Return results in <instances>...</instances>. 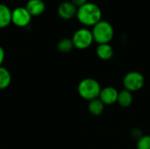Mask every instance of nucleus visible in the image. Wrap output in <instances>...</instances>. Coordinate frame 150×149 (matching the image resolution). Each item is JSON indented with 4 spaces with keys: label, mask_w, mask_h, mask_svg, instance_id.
Listing matches in <instances>:
<instances>
[{
    "label": "nucleus",
    "mask_w": 150,
    "mask_h": 149,
    "mask_svg": "<svg viewBox=\"0 0 150 149\" xmlns=\"http://www.w3.org/2000/svg\"><path fill=\"white\" fill-rule=\"evenodd\" d=\"M76 18L85 26H94L102 20V11L96 4L87 2L77 8Z\"/></svg>",
    "instance_id": "nucleus-1"
},
{
    "label": "nucleus",
    "mask_w": 150,
    "mask_h": 149,
    "mask_svg": "<svg viewBox=\"0 0 150 149\" xmlns=\"http://www.w3.org/2000/svg\"><path fill=\"white\" fill-rule=\"evenodd\" d=\"M101 89V85L96 79L84 78L79 83L77 86V92L82 98L91 101L98 98Z\"/></svg>",
    "instance_id": "nucleus-2"
},
{
    "label": "nucleus",
    "mask_w": 150,
    "mask_h": 149,
    "mask_svg": "<svg viewBox=\"0 0 150 149\" xmlns=\"http://www.w3.org/2000/svg\"><path fill=\"white\" fill-rule=\"evenodd\" d=\"M91 32L94 41L98 45L109 44L114 36V30L112 25L105 20H101L96 24L93 26Z\"/></svg>",
    "instance_id": "nucleus-3"
},
{
    "label": "nucleus",
    "mask_w": 150,
    "mask_h": 149,
    "mask_svg": "<svg viewBox=\"0 0 150 149\" xmlns=\"http://www.w3.org/2000/svg\"><path fill=\"white\" fill-rule=\"evenodd\" d=\"M71 40L74 47L79 50L89 48L94 41L92 32L88 28H80L76 30L74 32Z\"/></svg>",
    "instance_id": "nucleus-4"
},
{
    "label": "nucleus",
    "mask_w": 150,
    "mask_h": 149,
    "mask_svg": "<svg viewBox=\"0 0 150 149\" xmlns=\"http://www.w3.org/2000/svg\"><path fill=\"white\" fill-rule=\"evenodd\" d=\"M145 84L144 76L138 71H130L123 78L125 90L130 92H135L143 88Z\"/></svg>",
    "instance_id": "nucleus-5"
},
{
    "label": "nucleus",
    "mask_w": 150,
    "mask_h": 149,
    "mask_svg": "<svg viewBox=\"0 0 150 149\" xmlns=\"http://www.w3.org/2000/svg\"><path fill=\"white\" fill-rule=\"evenodd\" d=\"M32 20V15L25 7H17L11 11V23L18 27H26Z\"/></svg>",
    "instance_id": "nucleus-6"
},
{
    "label": "nucleus",
    "mask_w": 150,
    "mask_h": 149,
    "mask_svg": "<svg viewBox=\"0 0 150 149\" xmlns=\"http://www.w3.org/2000/svg\"><path fill=\"white\" fill-rule=\"evenodd\" d=\"M57 12L61 18L64 20H69L74 17H76L77 7L71 1H65L60 4Z\"/></svg>",
    "instance_id": "nucleus-7"
},
{
    "label": "nucleus",
    "mask_w": 150,
    "mask_h": 149,
    "mask_svg": "<svg viewBox=\"0 0 150 149\" xmlns=\"http://www.w3.org/2000/svg\"><path fill=\"white\" fill-rule=\"evenodd\" d=\"M118 95H119V91L115 88L112 86H108L101 89L98 98L102 101V103L105 105H112L117 103Z\"/></svg>",
    "instance_id": "nucleus-8"
},
{
    "label": "nucleus",
    "mask_w": 150,
    "mask_h": 149,
    "mask_svg": "<svg viewBox=\"0 0 150 149\" xmlns=\"http://www.w3.org/2000/svg\"><path fill=\"white\" fill-rule=\"evenodd\" d=\"M25 7L32 17H38L44 13L46 10V4L43 0H28Z\"/></svg>",
    "instance_id": "nucleus-9"
},
{
    "label": "nucleus",
    "mask_w": 150,
    "mask_h": 149,
    "mask_svg": "<svg viewBox=\"0 0 150 149\" xmlns=\"http://www.w3.org/2000/svg\"><path fill=\"white\" fill-rule=\"evenodd\" d=\"M96 53L99 59L103 61H108L113 57L114 50L110 44H100L98 45Z\"/></svg>",
    "instance_id": "nucleus-10"
},
{
    "label": "nucleus",
    "mask_w": 150,
    "mask_h": 149,
    "mask_svg": "<svg viewBox=\"0 0 150 149\" xmlns=\"http://www.w3.org/2000/svg\"><path fill=\"white\" fill-rule=\"evenodd\" d=\"M11 23V10L4 4H0V29L7 27Z\"/></svg>",
    "instance_id": "nucleus-11"
},
{
    "label": "nucleus",
    "mask_w": 150,
    "mask_h": 149,
    "mask_svg": "<svg viewBox=\"0 0 150 149\" xmlns=\"http://www.w3.org/2000/svg\"><path fill=\"white\" fill-rule=\"evenodd\" d=\"M133 100H134V97H133L132 92H130L125 89L119 91L117 103L120 105V106H121L123 108H127L132 105Z\"/></svg>",
    "instance_id": "nucleus-12"
},
{
    "label": "nucleus",
    "mask_w": 150,
    "mask_h": 149,
    "mask_svg": "<svg viewBox=\"0 0 150 149\" xmlns=\"http://www.w3.org/2000/svg\"><path fill=\"white\" fill-rule=\"evenodd\" d=\"M88 110L91 115L100 116L105 110V105L102 103V101L99 98H96L91 101H89Z\"/></svg>",
    "instance_id": "nucleus-13"
},
{
    "label": "nucleus",
    "mask_w": 150,
    "mask_h": 149,
    "mask_svg": "<svg viewBox=\"0 0 150 149\" xmlns=\"http://www.w3.org/2000/svg\"><path fill=\"white\" fill-rule=\"evenodd\" d=\"M11 83V75L10 71L3 67L0 66V90L7 89Z\"/></svg>",
    "instance_id": "nucleus-14"
},
{
    "label": "nucleus",
    "mask_w": 150,
    "mask_h": 149,
    "mask_svg": "<svg viewBox=\"0 0 150 149\" xmlns=\"http://www.w3.org/2000/svg\"><path fill=\"white\" fill-rule=\"evenodd\" d=\"M73 48H74V45H73L72 40L69 38L62 39L57 44V49L62 54L69 53L70 51H72Z\"/></svg>",
    "instance_id": "nucleus-15"
},
{
    "label": "nucleus",
    "mask_w": 150,
    "mask_h": 149,
    "mask_svg": "<svg viewBox=\"0 0 150 149\" xmlns=\"http://www.w3.org/2000/svg\"><path fill=\"white\" fill-rule=\"evenodd\" d=\"M137 149H150V135H143L137 141Z\"/></svg>",
    "instance_id": "nucleus-16"
},
{
    "label": "nucleus",
    "mask_w": 150,
    "mask_h": 149,
    "mask_svg": "<svg viewBox=\"0 0 150 149\" xmlns=\"http://www.w3.org/2000/svg\"><path fill=\"white\" fill-rule=\"evenodd\" d=\"M71 2H72L77 8H79V7H81L82 5L85 4L87 3V0H71Z\"/></svg>",
    "instance_id": "nucleus-17"
},
{
    "label": "nucleus",
    "mask_w": 150,
    "mask_h": 149,
    "mask_svg": "<svg viewBox=\"0 0 150 149\" xmlns=\"http://www.w3.org/2000/svg\"><path fill=\"white\" fill-rule=\"evenodd\" d=\"M4 58H5V52H4V49L0 46V66H2L4 61Z\"/></svg>",
    "instance_id": "nucleus-18"
}]
</instances>
